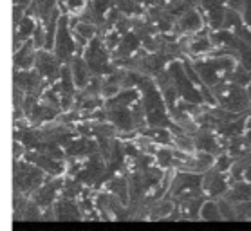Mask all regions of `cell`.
Listing matches in <instances>:
<instances>
[{
	"instance_id": "obj_1",
	"label": "cell",
	"mask_w": 251,
	"mask_h": 231,
	"mask_svg": "<svg viewBox=\"0 0 251 231\" xmlns=\"http://www.w3.org/2000/svg\"><path fill=\"white\" fill-rule=\"evenodd\" d=\"M199 27H201L199 15H195V13H186V15H183L179 29H188V31H195V29H199Z\"/></svg>"
},
{
	"instance_id": "obj_2",
	"label": "cell",
	"mask_w": 251,
	"mask_h": 231,
	"mask_svg": "<svg viewBox=\"0 0 251 231\" xmlns=\"http://www.w3.org/2000/svg\"><path fill=\"white\" fill-rule=\"evenodd\" d=\"M87 69H85V65H83V62L81 60H76L75 62V81L78 85H83L87 81Z\"/></svg>"
},
{
	"instance_id": "obj_3",
	"label": "cell",
	"mask_w": 251,
	"mask_h": 231,
	"mask_svg": "<svg viewBox=\"0 0 251 231\" xmlns=\"http://www.w3.org/2000/svg\"><path fill=\"white\" fill-rule=\"evenodd\" d=\"M202 217L204 219H223V213L213 203H206L204 208H202Z\"/></svg>"
},
{
	"instance_id": "obj_4",
	"label": "cell",
	"mask_w": 251,
	"mask_h": 231,
	"mask_svg": "<svg viewBox=\"0 0 251 231\" xmlns=\"http://www.w3.org/2000/svg\"><path fill=\"white\" fill-rule=\"evenodd\" d=\"M208 47H210V42H208V38H201V40H197L194 45H192V49H190V51H192V52L206 51Z\"/></svg>"
},
{
	"instance_id": "obj_5",
	"label": "cell",
	"mask_w": 251,
	"mask_h": 231,
	"mask_svg": "<svg viewBox=\"0 0 251 231\" xmlns=\"http://www.w3.org/2000/svg\"><path fill=\"white\" fill-rule=\"evenodd\" d=\"M76 31L80 34H83L85 38H91L92 34H94V27L92 26H89V24H80L78 27H76Z\"/></svg>"
},
{
	"instance_id": "obj_6",
	"label": "cell",
	"mask_w": 251,
	"mask_h": 231,
	"mask_svg": "<svg viewBox=\"0 0 251 231\" xmlns=\"http://www.w3.org/2000/svg\"><path fill=\"white\" fill-rule=\"evenodd\" d=\"M20 27H22L20 29V34H22V36H27L29 33H33V20H31V18H25Z\"/></svg>"
},
{
	"instance_id": "obj_7",
	"label": "cell",
	"mask_w": 251,
	"mask_h": 231,
	"mask_svg": "<svg viewBox=\"0 0 251 231\" xmlns=\"http://www.w3.org/2000/svg\"><path fill=\"white\" fill-rule=\"evenodd\" d=\"M34 45H36V47H40L42 44H46V42H44V31H42L40 27H38V31H36V34H34V42H33Z\"/></svg>"
},
{
	"instance_id": "obj_8",
	"label": "cell",
	"mask_w": 251,
	"mask_h": 231,
	"mask_svg": "<svg viewBox=\"0 0 251 231\" xmlns=\"http://www.w3.org/2000/svg\"><path fill=\"white\" fill-rule=\"evenodd\" d=\"M67 6L71 9H78V7L83 6V0H67Z\"/></svg>"
}]
</instances>
